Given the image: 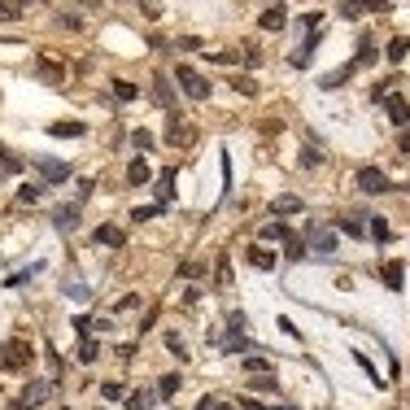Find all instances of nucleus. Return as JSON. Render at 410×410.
Returning a JSON list of instances; mask_svg holds the SVG:
<instances>
[{
	"mask_svg": "<svg viewBox=\"0 0 410 410\" xmlns=\"http://www.w3.org/2000/svg\"><path fill=\"white\" fill-rule=\"evenodd\" d=\"M31 363H35V349L27 341H5L0 345V367L5 371H27Z\"/></svg>",
	"mask_w": 410,
	"mask_h": 410,
	"instance_id": "1",
	"label": "nucleus"
},
{
	"mask_svg": "<svg viewBox=\"0 0 410 410\" xmlns=\"http://www.w3.org/2000/svg\"><path fill=\"white\" fill-rule=\"evenodd\" d=\"M175 79L184 83V92H188L192 100H205V96H210V79H205L197 66H188V62H175Z\"/></svg>",
	"mask_w": 410,
	"mask_h": 410,
	"instance_id": "2",
	"label": "nucleus"
},
{
	"mask_svg": "<svg viewBox=\"0 0 410 410\" xmlns=\"http://www.w3.org/2000/svg\"><path fill=\"white\" fill-rule=\"evenodd\" d=\"M353 184H358L363 197H380V192H389V175H384L380 166H363V170L353 175Z\"/></svg>",
	"mask_w": 410,
	"mask_h": 410,
	"instance_id": "3",
	"label": "nucleus"
},
{
	"mask_svg": "<svg viewBox=\"0 0 410 410\" xmlns=\"http://www.w3.org/2000/svg\"><path fill=\"white\" fill-rule=\"evenodd\" d=\"M35 175H40L44 188L48 184H66V179H70V162H62V158H35Z\"/></svg>",
	"mask_w": 410,
	"mask_h": 410,
	"instance_id": "4",
	"label": "nucleus"
},
{
	"mask_svg": "<svg viewBox=\"0 0 410 410\" xmlns=\"http://www.w3.org/2000/svg\"><path fill=\"white\" fill-rule=\"evenodd\" d=\"M305 245H310L315 253H323V258H332V253H336V232H332V227H305Z\"/></svg>",
	"mask_w": 410,
	"mask_h": 410,
	"instance_id": "5",
	"label": "nucleus"
},
{
	"mask_svg": "<svg viewBox=\"0 0 410 410\" xmlns=\"http://www.w3.org/2000/svg\"><path fill=\"white\" fill-rule=\"evenodd\" d=\"M48 393H53V389H48L44 380H35V384H27V393H22V397L13 402V410H35V406H44V397H48Z\"/></svg>",
	"mask_w": 410,
	"mask_h": 410,
	"instance_id": "6",
	"label": "nucleus"
},
{
	"mask_svg": "<svg viewBox=\"0 0 410 410\" xmlns=\"http://www.w3.org/2000/svg\"><path fill=\"white\" fill-rule=\"evenodd\" d=\"M380 105L389 110V118H393L397 127H406V122H410V105H406V96H402V92H389V96L380 100Z\"/></svg>",
	"mask_w": 410,
	"mask_h": 410,
	"instance_id": "7",
	"label": "nucleus"
},
{
	"mask_svg": "<svg viewBox=\"0 0 410 410\" xmlns=\"http://www.w3.org/2000/svg\"><path fill=\"white\" fill-rule=\"evenodd\" d=\"M92 240L105 245V249H122L127 245V232H122V227H114V223H105V227H96V232H92Z\"/></svg>",
	"mask_w": 410,
	"mask_h": 410,
	"instance_id": "8",
	"label": "nucleus"
},
{
	"mask_svg": "<svg viewBox=\"0 0 410 410\" xmlns=\"http://www.w3.org/2000/svg\"><path fill=\"white\" fill-rule=\"evenodd\" d=\"M153 197H158V205H162V210H166V205L175 201V166L158 175V184H153Z\"/></svg>",
	"mask_w": 410,
	"mask_h": 410,
	"instance_id": "9",
	"label": "nucleus"
},
{
	"mask_svg": "<svg viewBox=\"0 0 410 410\" xmlns=\"http://www.w3.org/2000/svg\"><path fill=\"white\" fill-rule=\"evenodd\" d=\"M288 236H293V227H288L284 218H271V223L262 227V232H258V240H262V245H275V240H279V245H284Z\"/></svg>",
	"mask_w": 410,
	"mask_h": 410,
	"instance_id": "10",
	"label": "nucleus"
},
{
	"mask_svg": "<svg viewBox=\"0 0 410 410\" xmlns=\"http://www.w3.org/2000/svg\"><path fill=\"white\" fill-rule=\"evenodd\" d=\"M353 70H358L353 62H345V66H336V70H332V74H323V79H319V88H323V92H336L341 83H349V79H353Z\"/></svg>",
	"mask_w": 410,
	"mask_h": 410,
	"instance_id": "11",
	"label": "nucleus"
},
{
	"mask_svg": "<svg viewBox=\"0 0 410 410\" xmlns=\"http://www.w3.org/2000/svg\"><path fill=\"white\" fill-rule=\"evenodd\" d=\"M53 227H57V232H74V227H79V205H57V210H53Z\"/></svg>",
	"mask_w": 410,
	"mask_h": 410,
	"instance_id": "12",
	"label": "nucleus"
},
{
	"mask_svg": "<svg viewBox=\"0 0 410 410\" xmlns=\"http://www.w3.org/2000/svg\"><path fill=\"white\" fill-rule=\"evenodd\" d=\"M258 22H262V31H284V22H288V9H284V5H266Z\"/></svg>",
	"mask_w": 410,
	"mask_h": 410,
	"instance_id": "13",
	"label": "nucleus"
},
{
	"mask_svg": "<svg viewBox=\"0 0 410 410\" xmlns=\"http://www.w3.org/2000/svg\"><path fill=\"white\" fill-rule=\"evenodd\" d=\"M380 279H384L393 293H402V284H406V266H402V262H384V266H380Z\"/></svg>",
	"mask_w": 410,
	"mask_h": 410,
	"instance_id": "14",
	"label": "nucleus"
},
{
	"mask_svg": "<svg viewBox=\"0 0 410 410\" xmlns=\"http://www.w3.org/2000/svg\"><path fill=\"white\" fill-rule=\"evenodd\" d=\"M153 402H158V389H131L127 393V410H153Z\"/></svg>",
	"mask_w": 410,
	"mask_h": 410,
	"instance_id": "15",
	"label": "nucleus"
},
{
	"mask_svg": "<svg viewBox=\"0 0 410 410\" xmlns=\"http://www.w3.org/2000/svg\"><path fill=\"white\" fill-rule=\"evenodd\" d=\"M153 88H158V92H153V96H158V105H162V110H170V118H179V110H175V96H170V83H166V74H158V79H153Z\"/></svg>",
	"mask_w": 410,
	"mask_h": 410,
	"instance_id": "16",
	"label": "nucleus"
},
{
	"mask_svg": "<svg viewBox=\"0 0 410 410\" xmlns=\"http://www.w3.org/2000/svg\"><path fill=\"white\" fill-rule=\"evenodd\" d=\"M179 384H184V375H179V371L162 375V380H158V397H162V402H170V397L179 393Z\"/></svg>",
	"mask_w": 410,
	"mask_h": 410,
	"instance_id": "17",
	"label": "nucleus"
},
{
	"mask_svg": "<svg viewBox=\"0 0 410 410\" xmlns=\"http://www.w3.org/2000/svg\"><path fill=\"white\" fill-rule=\"evenodd\" d=\"M305 210V201L301 197H275V218H284V214H301Z\"/></svg>",
	"mask_w": 410,
	"mask_h": 410,
	"instance_id": "18",
	"label": "nucleus"
},
{
	"mask_svg": "<svg viewBox=\"0 0 410 410\" xmlns=\"http://www.w3.org/2000/svg\"><path fill=\"white\" fill-rule=\"evenodd\" d=\"M384 57H389L393 66L406 62V57H410V40H406V35H393V40H389V53H384Z\"/></svg>",
	"mask_w": 410,
	"mask_h": 410,
	"instance_id": "19",
	"label": "nucleus"
},
{
	"mask_svg": "<svg viewBox=\"0 0 410 410\" xmlns=\"http://www.w3.org/2000/svg\"><path fill=\"white\" fill-rule=\"evenodd\" d=\"M88 131V122H48V136H83Z\"/></svg>",
	"mask_w": 410,
	"mask_h": 410,
	"instance_id": "20",
	"label": "nucleus"
},
{
	"mask_svg": "<svg viewBox=\"0 0 410 410\" xmlns=\"http://www.w3.org/2000/svg\"><path fill=\"white\" fill-rule=\"evenodd\" d=\"M375 62H380L375 44H371V35H363V44H358V57H353V66H375Z\"/></svg>",
	"mask_w": 410,
	"mask_h": 410,
	"instance_id": "21",
	"label": "nucleus"
},
{
	"mask_svg": "<svg viewBox=\"0 0 410 410\" xmlns=\"http://www.w3.org/2000/svg\"><path fill=\"white\" fill-rule=\"evenodd\" d=\"M166 140H170V144H188V140H192V131L184 127V118H170V127H166Z\"/></svg>",
	"mask_w": 410,
	"mask_h": 410,
	"instance_id": "22",
	"label": "nucleus"
},
{
	"mask_svg": "<svg viewBox=\"0 0 410 410\" xmlns=\"http://www.w3.org/2000/svg\"><path fill=\"white\" fill-rule=\"evenodd\" d=\"M110 88H114V96H118V100H122V105H127V100H136V96H140V88H136V83H131V79H114V83H110Z\"/></svg>",
	"mask_w": 410,
	"mask_h": 410,
	"instance_id": "23",
	"label": "nucleus"
},
{
	"mask_svg": "<svg viewBox=\"0 0 410 410\" xmlns=\"http://www.w3.org/2000/svg\"><path fill=\"white\" fill-rule=\"evenodd\" d=\"M249 262L258 266V271H271V266H275V258H271V249H262V245H253V249H249Z\"/></svg>",
	"mask_w": 410,
	"mask_h": 410,
	"instance_id": "24",
	"label": "nucleus"
},
{
	"mask_svg": "<svg viewBox=\"0 0 410 410\" xmlns=\"http://www.w3.org/2000/svg\"><path fill=\"white\" fill-rule=\"evenodd\" d=\"M227 336H249V319H245L240 310L227 315Z\"/></svg>",
	"mask_w": 410,
	"mask_h": 410,
	"instance_id": "25",
	"label": "nucleus"
},
{
	"mask_svg": "<svg viewBox=\"0 0 410 410\" xmlns=\"http://www.w3.org/2000/svg\"><path fill=\"white\" fill-rule=\"evenodd\" d=\"M44 192H48V188L40 184V179H35V184H22V188H18V201H22V205H31V201H40Z\"/></svg>",
	"mask_w": 410,
	"mask_h": 410,
	"instance_id": "26",
	"label": "nucleus"
},
{
	"mask_svg": "<svg viewBox=\"0 0 410 410\" xmlns=\"http://www.w3.org/2000/svg\"><path fill=\"white\" fill-rule=\"evenodd\" d=\"M319 162H323V148H319V144H305V148H301V170H315Z\"/></svg>",
	"mask_w": 410,
	"mask_h": 410,
	"instance_id": "27",
	"label": "nucleus"
},
{
	"mask_svg": "<svg viewBox=\"0 0 410 410\" xmlns=\"http://www.w3.org/2000/svg\"><path fill=\"white\" fill-rule=\"evenodd\" d=\"M284 258H288V262H301V258H305V240H301V236H288V240H284Z\"/></svg>",
	"mask_w": 410,
	"mask_h": 410,
	"instance_id": "28",
	"label": "nucleus"
},
{
	"mask_svg": "<svg viewBox=\"0 0 410 410\" xmlns=\"http://www.w3.org/2000/svg\"><path fill=\"white\" fill-rule=\"evenodd\" d=\"M127 179H131L136 188H140V184H148V162H144V158H136V162H131V170H127Z\"/></svg>",
	"mask_w": 410,
	"mask_h": 410,
	"instance_id": "29",
	"label": "nucleus"
},
{
	"mask_svg": "<svg viewBox=\"0 0 410 410\" xmlns=\"http://www.w3.org/2000/svg\"><path fill=\"white\" fill-rule=\"evenodd\" d=\"M245 371H249V375H271V363L253 353V358H245Z\"/></svg>",
	"mask_w": 410,
	"mask_h": 410,
	"instance_id": "30",
	"label": "nucleus"
},
{
	"mask_svg": "<svg viewBox=\"0 0 410 410\" xmlns=\"http://www.w3.org/2000/svg\"><path fill=\"white\" fill-rule=\"evenodd\" d=\"M214 284H218V288L232 284V262H227V258H218V266H214Z\"/></svg>",
	"mask_w": 410,
	"mask_h": 410,
	"instance_id": "31",
	"label": "nucleus"
},
{
	"mask_svg": "<svg viewBox=\"0 0 410 410\" xmlns=\"http://www.w3.org/2000/svg\"><path fill=\"white\" fill-rule=\"evenodd\" d=\"M353 363L363 367V371H367V380H371V384H384V375H380V371L371 367V358H367V353H353Z\"/></svg>",
	"mask_w": 410,
	"mask_h": 410,
	"instance_id": "32",
	"label": "nucleus"
},
{
	"mask_svg": "<svg viewBox=\"0 0 410 410\" xmlns=\"http://www.w3.org/2000/svg\"><path fill=\"white\" fill-rule=\"evenodd\" d=\"M232 88H236L240 96H258V83H253L249 74H236V79H232Z\"/></svg>",
	"mask_w": 410,
	"mask_h": 410,
	"instance_id": "33",
	"label": "nucleus"
},
{
	"mask_svg": "<svg viewBox=\"0 0 410 410\" xmlns=\"http://www.w3.org/2000/svg\"><path fill=\"white\" fill-rule=\"evenodd\" d=\"M57 22H62L66 31H79V27H83V18L74 13V9H62V13H57Z\"/></svg>",
	"mask_w": 410,
	"mask_h": 410,
	"instance_id": "34",
	"label": "nucleus"
},
{
	"mask_svg": "<svg viewBox=\"0 0 410 410\" xmlns=\"http://www.w3.org/2000/svg\"><path fill=\"white\" fill-rule=\"evenodd\" d=\"M371 236H375V240L384 245V240H393V227L384 223V218H371Z\"/></svg>",
	"mask_w": 410,
	"mask_h": 410,
	"instance_id": "35",
	"label": "nucleus"
},
{
	"mask_svg": "<svg viewBox=\"0 0 410 410\" xmlns=\"http://www.w3.org/2000/svg\"><path fill=\"white\" fill-rule=\"evenodd\" d=\"M166 349H170L175 358H188V345L179 341V332H166Z\"/></svg>",
	"mask_w": 410,
	"mask_h": 410,
	"instance_id": "36",
	"label": "nucleus"
},
{
	"mask_svg": "<svg viewBox=\"0 0 410 410\" xmlns=\"http://www.w3.org/2000/svg\"><path fill=\"white\" fill-rule=\"evenodd\" d=\"M162 214V205H140V210L131 214V223H148V218H158Z\"/></svg>",
	"mask_w": 410,
	"mask_h": 410,
	"instance_id": "37",
	"label": "nucleus"
},
{
	"mask_svg": "<svg viewBox=\"0 0 410 410\" xmlns=\"http://www.w3.org/2000/svg\"><path fill=\"white\" fill-rule=\"evenodd\" d=\"M100 397H105V402H118V397H127V389H122V384H100Z\"/></svg>",
	"mask_w": 410,
	"mask_h": 410,
	"instance_id": "38",
	"label": "nucleus"
},
{
	"mask_svg": "<svg viewBox=\"0 0 410 410\" xmlns=\"http://www.w3.org/2000/svg\"><path fill=\"white\" fill-rule=\"evenodd\" d=\"M253 389H262V393H275V389H279V380H275V375H253Z\"/></svg>",
	"mask_w": 410,
	"mask_h": 410,
	"instance_id": "39",
	"label": "nucleus"
},
{
	"mask_svg": "<svg viewBox=\"0 0 410 410\" xmlns=\"http://www.w3.org/2000/svg\"><path fill=\"white\" fill-rule=\"evenodd\" d=\"M179 275H184V279H201L205 275V262H184V266H179Z\"/></svg>",
	"mask_w": 410,
	"mask_h": 410,
	"instance_id": "40",
	"label": "nucleus"
},
{
	"mask_svg": "<svg viewBox=\"0 0 410 410\" xmlns=\"http://www.w3.org/2000/svg\"><path fill=\"white\" fill-rule=\"evenodd\" d=\"M96 353H100V345H96L92 336H83V345H79V358H83V363H92Z\"/></svg>",
	"mask_w": 410,
	"mask_h": 410,
	"instance_id": "41",
	"label": "nucleus"
},
{
	"mask_svg": "<svg viewBox=\"0 0 410 410\" xmlns=\"http://www.w3.org/2000/svg\"><path fill=\"white\" fill-rule=\"evenodd\" d=\"M131 144H136V148H153V136L144 131V127H136V131H131Z\"/></svg>",
	"mask_w": 410,
	"mask_h": 410,
	"instance_id": "42",
	"label": "nucleus"
},
{
	"mask_svg": "<svg viewBox=\"0 0 410 410\" xmlns=\"http://www.w3.org/2000/svg\"><path fill=\"white\" fill-rule=\"evenodd\" d=\"M336 227H341V232H345V236H353V240H358V236H363V227H358V218H341Z\"/></svg>",
	"mask_w": 410,
	"mask_h": 410,
	"instance_id": "43",
	"label": "nucleus"
},
{
	"mask_svg": "<svg viewBox=\"0 0 410 410\" xmlns=\"http://www.w3.org/2000/svg\"><path fill=\"white\" fill-rule=\"evenodd\" d=\"M240 406H245V410H297V406H262V402H253V397H245Z\"/></svg>",
	"mask_w": 410,
	"mask_h": 410,
	"instance_id": "44",
	"label": "nucleus"
},
{
	"mask_svg": "<svg viewBox=\"0 0 410 410\" xmlns=\"http://www.w3.org/2000/svg\"><path fill=\"white\" fill-rule=\"evenodd\" d=\"M92 192H96V184H92V179H79V192H74V197H79V205H83Z\"/></svg>",
	"mask_w": 410,
	"mask_h": 410,
	"instance_id": "45",
	"label": "nucleus"
},
{
	"mask_svg": "<svg viewBox=\"0 0 410 410\" xmlns=\"http://www.w3.org/2000/svg\"><path fill=\"white\" fill-rule=\"evenodd\" d=\"M0 170H5V175H18V170H22V158H9V153H5V162H0Z\"/></svg>",
	"mask_w": 410,
	"mask_h": 410,
	"instance_id": "46",
	"label": "nucleus"
},
{
	"mask_svg": "<svg viewBox=\"0 0 410 410\" xmlns=\"http://www.w3.org/2000/svg\"><path fill=\"white\" fill-rule=\"evenodd\" d=\"M136 305H140V293H127V297L118 301V310H136Z\"/></svg>",
	"mask_w": 410,
	"mask_h": 410,
	"instance_id": "47",
	"label": "nucleus"
},
{
	"mask_svg": "<svg viewBox=\"0 0 410 410\" xmlns=\"http://www.w3.org/2000/svg\"><path fill=\"white\" fill-rule=\"evenodd\" d=\"M153 323H158V305H153V310H148V315H144V319H140V336H144V332H148V327H153Z\"/></svg>",
	"mask_w": 410,
	"mask_h": 410,
	"instance_id": "48",
	"label": "nucleus"
},
{
	"mask_svg": "<svg viewBox=\"0 0 410 410\" xmlns=\"http://www.w3.org/2000/svg\"><path fill=\"white\" fill-rule=\"evenodd\" d=\"M66 293H70V297H79V301H88V297H92L83 284H66Z\"/></svg>",
	"mask_w": 410,
	"mask_h": 410,
	"instance_id": "49",
	"label": "nucleus"
},
{
	"mask_svg": "<svg viewBox=\"0 0 410 410\" xmlns=\"http://www.w3.org/2000/svg\"><path fill=\"white\" fill-rule=\"evenodd\" d=\"M397 148H402V153H410V127H406V131L397 136Z\"/></svg>",
	"mask_w": 410,
	"mask_h": 410,
	"instance_id": "50",
	"label": "nucleus"
},
{
	"mask_svg": "<svg viewBox=\"0 0 410 410\" xmlns=\"http://www.w3.org/2000/svg\"><path fill=\"white\" fill-rule=\"evenodd\" d=\"M214 402H218V397H201V402H197V410H214Z\"/></svg>",
	"mask_w": 410,
	"mask_h": 410,
	"instance_id": "51",
	"label": "nucleus"
},
{
	"mask_svg": "<svg viewBox=\"0 0 410 410\" xmlns=\"http://www.w3.org/2000/svg\"><path fill=\"white\" fill-rule=\"evenodd\" d=\"M214 410H232V402H214Z\"/></svg>",
	"mask_w": 410,
	"mask_h": 410,
	"instance_id": "52",
	"label": "nucleus"
},
{
	"mask_svg": "<svg viewBox=\"0 0 410 410\" xmlns=\"http://www.w3.org/2000/svg\"><path fill=\"white\" fill-rule=\"evenodd\" d=\"M0 158H5V148H0Z\"/></svg>",
	"mask_w": 410,
	"mask_h": 410,
	"instance_id": "53",
	"label": "nucleus"
},
{
	"mask_svg": "<svg viewBox=\"0 0 410 410\" xmlns=\"http://www.w3.org/2000/svg\"><path fill=\"white\" fill-rule=\"evenodd\" d=\"M0 175H5V170H0Z\"/></svg>",
	"mask_w": 410,
	"mask_h": 410,
	"instance_id": "54",
	"label": "nucleus"
},
{
	"mask_svg": "<svg viewBox=\"0 0 410 410\" xmlns=\"http://www.w3.org/2000/svg\"><path fill=\"white\" fill-rule=\"evenodd\" d=\"M66 410H70V406H66Z\"/></svg>",
	"mask_w": 410,
	"mask_h": 410,
	"instance_id": "55",
	"label": "nucleus"
}]
</instances>
